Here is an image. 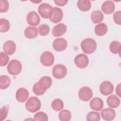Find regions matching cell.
<instances>
[{"instance_id": "cell-1", "label": "cell", "mask_w": 121, "mask_h": 121, "mask_svg": "<svg viewBox=\"0 0 121 121\" xmlns=\"http://www.w3.org/2000/svg\"><path fill=\"white\" fill-rule=\"evenodd\" d=\"M81 48L84 52L89 54L95 52L97 48V44L94 39L88 38L81 42Z\"/></svg>"}, {"instance_id": "cell-2", "label": "cell", "mask_w": 121, "mask_h": 121, "mask_svg": "<svg viewBox=\"0 0 121 121\" xmlns=\"http://www.w3.org/2000/svg\"><path fill=\"white\" fill-rule=\"evenodd\" d=\"M41 107L40 100L36 96H31L28 98L25 104L26 109L29 112L34 113L39 111Z\"/></svg>"}, {"instance_id": "cell-3", "label": "cell", "mask_w": 121, "mask_h": 121, "mask_svg": "<svg viewBox=\"0 0 121 121\" xmlns=\"http://www.w3.org/2000/svg\"><path fill=\"white\" fill-rule=\"evenodd\" d=\"M22 66L21 63L18 60H12L7 66V70L9 74L16 76L19 74L22 70Z\"/></svg>"}, {"instance_id": "cell-4", "label": "cell", "mask_w": 121, "mask_h": 121, "mask_svg": "<svg viewBox=\"0 0 121 121\" xmlns=\"http://www.w3.org/2000/svg\"><path fill=\"white\" fill-rule=\"evenodd\" d=\"M38 11L42 17L47 19L50 18L53 12L52 7L48 3H42L38 8Z\"/></svg>"}, {"instance_id": "cell-5", "label": "cell", "mask_w": 121, "mask_h": 121, "mask_svg": "<svg viewBox=\"0 0 121 121\" xmlns=\"http://www.w3.org/2000/svg\"><path fill=\"white\" fill-rule=\"evenodd\" d=\"M67 74V69L66 66L62 64L54 65L52 69L53 76L57 79H62L65 77Z\"/></svg>"}, {"instance_id": "cell-6", "label": "cell", "mask_w": 121, "mask_h": 121, "mask_svg": "<svg viewBox=\"0 0 121 121\" xmlns=\"http://www.w3.org/2000/svg\"><path fill=\"white\" fill-rule=\"evenodd\" d=\"M40 60L41 64L46 67L51 66L54 62L53 54L49 51L44 52L40 56Z\"/></svg>"}, {"instance_id": "cell-7", "label": "cell", "mask_w": 121, "mask_h": 121, "mask_svg": "<svg viewBox=\"0 0 121 121\" xmlns=\"http://www.w3.org/2000/svg\"><path fill=\"white\" fill-rule=\"evenodd\" d=\"M74 61L76 66L80 69L86 68L89 63L88 57L83 53L77 55L74 58Z\"/></svg>"}, {"instance_id": "cell-8", "label": "cell", "mask_w": 121, "mask_h": 121, "mask_svg": "<svg viewBox=\"0 0 121 121\" xmlns=\"http://www.w3.org/2000/svg\"><path fill=\"white\" fill-rule=\"evenodd\" d=\"M79 98L83 101L87 102L93 96V92L90 88L85 86L81 87L78 93Z\"/></svg>"}, {"instance_id": "cell-9", "label": "cell", "mask_w": 121, "mask_h": 121, "mask_svg": "<svg viewBox=\"0 0 121 121\" xmlns=\"http://www.w3.org/2000/svg\"><path fill=\"white\" fill-rule=\"evenodd\" d=\"M114 90L112 84L109 81H104L101 83L99 86L100 93L104 95H108L112 94Z\"/></svg>"}, {"instance_id": "cell-10", "label": "cell", "mask_w": 121, "mask_h": 121, "mask_svg": "<svg viewBox=\"0 0 121 121\" xmlns=\"http://www.w3.org/2000/svg\"><path fill=\"white\" fill-rule=\"evenodd\" d=\"M67 45L68 43L66 40L63 38L55 39L52 43V47L57 52L64 51L67 47Z\"/></svg>"}, {"instance_id": "cell-11", "label": "cell", "mask_w": 121, "mask_h": 121, "mask_svg": "<svg viewBox=\"0 0 121 121\" xmlns=\"http://www.w3.org/2000/svg\"><path fill=\"white\" fill-rule=\"evenodd\" d=\"M26 21L29 25L36 26L39 24L40 18L36 12L32 11L29 12L27 15Z\"/></svg>"}, {"instance_id": "cell-12", "label": "cell", "mask_w": 121, "mask_h": 121, "mask_svg": "<svg viewBox=\"0 0 121 121\" xmlns=\"http://www.w3.org/2000/svg\"><path fill=\"white\" fill-rule=\"evenodd\" d=\"M101 114L102 118L107 121L113 120L116 117L115 110L110 108H106L102 110L101 112Z\"/></svg>"}, {"instance_id": "cell-13", "label": "cell", "mask_w": 121, "mask_h": 121, "mask_svg": "<svg viewBox=\"0 0 121 121\" xmlns=\"http://www.w3.org/2000/svg\"><path fill=\"white\" fill-rule=\"evenodd\" d=\"M63 13L62 10L57 7L53 8V12L51 17L49 18L50 21L54 23L60 22L62 19Z\"/></svg>"}, {"instance_id": "cell-14", "label": "cell", "mask_w": 121, "mask_h": 121, "mask_svg": "<svg viewBox=\"0 0 121 121\" xmlns=\"http://www.w3.org/2000/svg\"><path fill=\"white\" fill-rule=\"evenodd\" d=\"M29 96L28 90L25 88H20L17 89L16 94V98L17 101L20 103L25 102Z\"/></svg>"}, {"instance_id": "cell-15", "label": "cell", "mask_w": 121, "mask_h": 121, "mask_svg": "<svg viewBox=\"0 0 121 121\" xmlns=\"http://www.w3.org/2000/svg\"><path fill=\"white\" fill-rule=\"evenodd\" d=\"M67 31V26L63 23H60L55 26L52 30V35L55 37L63 35Z\"/></svg>"}, {"instance_id": "cell-16", "label": "cell", "mask_w": 121, "mask_h": 121, "mask_svg": "<svg viewBox=\"0 0 121 121\" xmlns=\"http://www.w3.org/2000/svg\"><path fill=\"white\" fill-rule=\"evenodd\" d=\"M89 105L91 109L96 111H99L103 109L104 103L101 98L95 97L90 101Z\"/></svg>"}, {"instance_id": "cell-17", "label": "cell", "mask_w": 121, "mask_h": 121, "mask_svg": "<svg viewBox=\"0 0 121 121\" xmlns=\"http://www.w3.org/2000/svg\"><path fill=\"white\" fill-rule=\"evenodd\" d=\"M3 50L7 54L11 55L16 51V43L13 41L8 40L4 43L3 46Z\"/></svg>"}, {"instance_id": "cell-18", "label": "cell", "mask_w": 121, "mask_h": 121, "mask_svg": "<svg viewBox=\"0 0 121 121\" xmlns=\"http://www.w3.org/2000/svg\"><path fill=\"white\" fill-rule=\"evenodd\" d=\"M101 9L104 13L106 14H111L114 11L115 5L112 1L106 0L102 4Z\"/></svg>"}, {"instance_id": "cell-19", "label": "cell", "mask_w": 121, "mask_h": 121, "mask_svg": "<svg viewBox=\"0 0 121 121\" xmlns=\"http://www.w3.org/2000/svg\"><path fill=\"white\" fill-rule=\"evenodd\" d=\"M120 99L115 95H112L107 98V104L111 108L118 107L120 104Z\"/></svg>"}, {"instance_id": "cell-20", "label": "cell", "mask_w": 121, "mask_h": 121, "mask_svg": "<svg viewBox=\"0 0 121 121\" xmlns=\"http://www.w3.org/2000/svg\"><path fill=\"white\" fill-rule=\"evenodd\" d=\"M24 35L28 39H34L38 35V29L35 27L28 26L24 31Z\"/></svg>"}, {"instance_id": "cell-21", "label": "cell", "mask_w": 121, "mask_h": 121, "mask_svg": "<svg viewBox=\"0 0 121 121\" xmlns=\"http://www.w3.org/2000/svg\"><path fill=\"white\" fill-rule=\"evenodd\" d=\"M77 6L81 11L86 12L88 11L91 7V3L88 0H79L78 1Z\"/></svg>"}, {"instance_id": "cell-22", "label": "cell", "mask_w": 121, "mask_h": 121, "mask_svg": "<svg viewBox=\"0 0 121 121\" xmlns=\"http://www.w3.org/2000/svg\"><path fill=\"white\" fill-rule=\"evenodd\" d=\"M104 15L100 10L94 11L91 15V19L93 23L97 24L101 22L103 20Z\"/></svg>"}, {"instance_id": "cell-23", "label": "cell", "mask_w": 121, "mask_h": 121, "mask_svg": "<svg viewBox=\"0 0 121 121\" xmlns=\"http://www.w3.org/2000/svg\"><path fill=\"white\" fill-rule=\"evenodd\" d=\"M108 30L107 26L104 23H100L95 28V32L98 36H103L106 34Z\"/></svg>"}, {"instance_id": "cell-24", "label": "cell", "mask_w": 121, "mask_h": 121, "mask_svg": "<svg viewBox=\"0 0 121 121\" xmlns=\"http://www.w3.org/2000/svg\"><path fill=\"white\" fill-rule=\"evenodd\" d=\"M109 49L113 54H120L121 49V44L120 42L117 41H113L110 44Z\"/></svg>"}, {"instance_id": "cell-25", "label": "cell", "mask_w": 121, "mask_h": 121, "mask_svg": "<svg viewBox=\"0 0 121 121\" xmlns=\"http://www.w3.org/2000/svg\"><path fill=\"white\" fill-rule=\"evenodd\" d=\"M11 80L9 77L7 75H1L0 77V88L5 89L10 85Z\"/></svg>"}, {"instance_id": "cell-26", "label": "cell", "mask_w": 121, "mask_h": 121, "mask_svg": "<svg viewBox=\"0 0 121 121\" xmlns=\"http://www.w3.org/2000/svg\"><path fill=\"white\" fill-rule=\"evenodd\" d=\"M46 89L43 87L39 82H36L33 86V91L34 94L37 95H43L46 91Z\"/></svg>"}, {"instance_id": "cell-27", "label": "cell", "mask_w": 121, "mask_h": 121, "mask_svg": "<svg viewBox=\"0 0 121 121\" xmlns=\"http://www.w3.org/2000/svg\"><path fill=\"white\" fill-rule=\"evenodd\" d=\"M64 104L63 101L59 98L54 99L51 104L52 109L55 111H59L63 108Z\"/></svg>"}, {"instance_id": "cell-28", "label": "cell", "mask_w": 121, "mask_h": 121, "mask_svg": "<svg viewBox=\"0 0 121 121\" xmlns=\"http://www.w3.org/2000/svg\"><path fill=\"white\" fill-rule=\"evenodd\" d=\"M71 118V113L68 110H62L59 113V118L60 121H69Z\"/></svg>"}, {"instance_id": "cell-29", "label": "cell", "mask_w": 121, "mask_h": 121, "mask_svg": "<svg viewBox=\"0 0 121 121\" xmlns=\"http://www.w3.org/2000/svg\"><path fill=\"white\" fill-rule=\"evenodd\" d=\"M38 82L46 89L50 88L52 84V79L48 76H44L42 77Z\"/></svg>"}, {"instance_id": "cell-30", "label": "cell", "mask_w": 121, "mask_h": 121, "mask_svg": "<svg viewBox=\"0 0 121 121\" xmlns=\"http://www.w3.org/2000/svg\"><path fill=\"white\" fill-rule=\"evenodd\" d=\"M10 27L9 22L5 18H1L0 19V32L1 33H5L9 30Z\"/></svg>"}, {"instance_id": "cell-31", "label": "cell", "mask_w": 121, "mask_h": 121, "mask_svg": "<svg viewBox=\"0 0 121 121\" xmlns=\"http://www.w3.org/2000/svg\"><path fill=\"white\" fill-rule=\"evenodd\" d=\"M100 119V114L97 112L94 111L89 112L86 117V120L87 121H98Z\"/></svg>"}, {"instance_id": "cell-32", "label": "cell", "mask_w": 121, "mask_h": 121, "mask_svg": "<svg viewBox=\"0 0 121 121\" xmlns=\"http://www.w3.org/2000/svg\"><path fill=\"white\" fill-rule=\"evenodd\" d=\"M50 28L47 24H42L38 27V32L40 35L46 36L50 32Z\"/></svg>"}, {"instance_id": "cell-33", "label": "cell", "mask_w": 121, "mask_h": 121, "mask_svg": "<svg viewBox=\"0 0 121 121\" xmlns=\"http://www.w3.org/2000/svg\"><path fill=\"white\" fill-rule=\"evenodd\" d=\"M34 120L38 121H47L48 120V117L47 114L43 112H39L35 113L34 115Z\"/></svg>"}, {"instance_id": "cell-34", "label": "cell", "mask_w": 121, "mask_h": 121, "mask_svg": "<svg viewBox=\"0 0 121 121\" xmlns=\"http://www.w3.org/2000/svg\"><path fill=\"white\" fill-rule=\"evenodd\" d=\"M9 58L6 53L1 52H0V65L1 66H6L9 62Z\"/></svg>"}, {"instance_id": "cell-35", "label": "cell", "mask_w": 121, "mask_h": 121, "mask_svg": "<svg viewBox=\"0 0 121 121\" xmlns=\"http://www.w3.org/2000/svg\"><path fill=\"white\" fill-rule=\"evenodd\" d=\"M9 106L4 105L0 110V121H2L6 119L9 112Z\"/></svg>"}, {"instance_id": "cell-36", "label": "cell", "mask_w": 121, "mask_h": 121, "mask_svg": "<svg viewBox=\"0 0 121 121\" xmlns=\"http://www.w3.org/2000/svg\"><path fill=\"white\" fill-rule=\"evenodd\" d=\"M9 9V2L6 0H1L0 1V11L1 13L7 12Z\"/></svg>"}, {"instance_id": "cell-37", "label": "cell", "mask_w": 121, "mask_h": 121, "mask_svg": "<svg viewBox=\"0 0 121 121\" xmlns=\"http://www.w3.org/2000/svg\"><path fill=\"white\" fill-rule=\"evenodd\" d=\"M121 11L119 10L114 13L113 16V19L114 22L118 25H121Z\"/></svg>"}, {"instance_id": "cell-38", "label": "cell", "mask_w": 121, "mask_h": 121, "mask_svg": "<svg viewBox=\"0 0 121 121\" xmlns=\"http://www.w3.org/2000/svg\"><path fill=\"white\" fill-rule=\"evenodd\" d=\"M68 2V0H54V2L55 4L59 6H63L65 5L67 2Z\"/></svg>"}, {"instance_id": "cell-39", "label": "cell", "mask_w": 121, "mask_h": 121, "mask_svg": "<svg viewBox=\"0 0 121 121\" xmlns=\"http://www.w3.org/2000/svg\"><path fill=\"white\" fill-rule=\"evenodd\" d=\"M116 93L119 96H121V84L120 83L116 87Z\"/></svg>"}, {"instance_id": "cell-40", "label": "cell", "mask_w": 121, "mask_h": 121, "mask_svg": "<svg viewBox=\"0 0 121 121\" xmlns=\"http://www.w3.org/2000/svg\"><path fill=\"white\" fill-rule=\"evenodd\" d=\"M42 1V0H40V1H32V2L33 3H40Z\"/></svg>"}]
</instances>
